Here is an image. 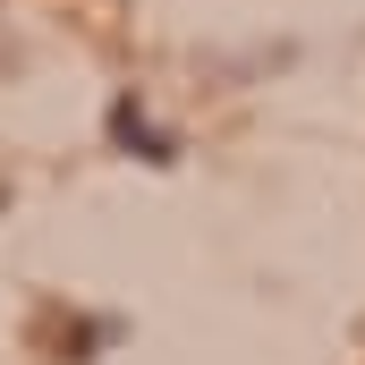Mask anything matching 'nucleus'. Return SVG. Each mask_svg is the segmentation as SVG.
<instances>
[{
  "label": "nucleus",
  "instance_id": "f257e3e1",
  "mask_svg": "<svg viewBox=\"0 0 365 365\" xmlns=\"http://www.w3.org/2000/svg\"><path fill=\"white\" fill-rule=\"evenodd\" d=\"M110 136H119V145H136L145 162H170V145H162V128H153V119H145L136 102H119V110H110Z\"/></svg>",
  "mask_w": 365,
  "mask_h": 365
}]
</instances>
